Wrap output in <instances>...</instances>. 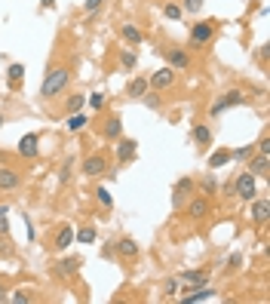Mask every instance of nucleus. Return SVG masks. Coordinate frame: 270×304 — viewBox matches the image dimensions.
<instances>
[{"label": "nucleus", "mask_w": 270, "mask_h": 304, "mask_svg": "<svg viewBox=\"0 0 270 304\" xmlns=\"http://www.w3.org/2000/svg\"><path fill=\"white\" fill-rule=\"evenodd\" d=\"M86 123H89V117H86V114H80V111L68 114V129H71V132H80V129H86Z\"/></svg>", "instance_id": "4be33fe9"}, {"label": "nucleus", "mask_w": 270, "mask_h": 304, "mask_svg": "<svg viewBox=\"0 0 270 304\" xmlns=\"http://www.w3.org/2000/svg\"><path fill=\"white\" fill-rule=\"evenodd\" d=\"M135 138H120V145H117V160L120 163H126V160H132L135 157Z\"/></svg>", "instance_id": "4468645a"}, {"label": "nucleus", "mask_w": 270, "mask_h": 304, "mask_svg": "<svg viewBox=\"0 0 270 304\" xmlns=\"http://www.w3.org/2000/svg\"><path fill=\"white\" fill-rule=\"evenodd\" d=\"M212 37H215V18H209V22H197V25L191 28V46H206Z\"/></svg>", "instance_id": "7ed1b4c3"}, {"label": "nucleus", "mask_w": 270, "mask_h": 304, "mask_svg": "<svg viewBox=\"0 0 270 304\" xmlns=\"http://www.w3.org/2000/svg\"><path fill=\"white\" fill-rule=\"evenodd\" d=\"M68 80H71V71L68 68H49L46 71V77H43V83H40V95L43 98H52V95H58L65 86H68Z\"/></svg>", "instance_id": "f257e3e1"}, {"label": "nucleus", "mask_w": 270, "mask_h": 304, "mask_svg": "<svg viewBox=\"0 0 270 304\" xmlns=\"http://www.w3.org/2000/svg\"><path fill=\"white\" fill-rule=\"evenodd\" d=\"M191 135H194V141H197V145H209V141H212L209 126H194V132H191Z\"/></svg>", "instance_id": "bb28decb"}, {"label": "nucleus", "mask_w": 270, "mask_h": 304, "mask_svg": "<svg viewBox=\"0 0 270 304\" xmlns=\"http://www.w3.org/2000/svg\"><path fill=\"white\" fill-rule=\"evenodd\" d=\"M68 175H71V160L61 166V175H58V178H61V181H68Z\"/></svg>", "instance_id": "a19ab883"}, {"label": "nucleus", "mask_w": 270, "mask_h": 304, "mask_svg": "<svg viewBox=\"0 0 270 304\" xmlns=\"http://www.w3.org/2000/svg\"><path fill=\"white\" fill-rule=\"evenodd\" d=\"M163 15H166L169 22H178V18L184 15V9H181V3H166V6H163Z\"/></svg>", "instance_id": "a878e982"}, {"label": "nucleus", "mask_w": 270, "mask_h": 304, "mask_svg": "<svg viewBox=\"0 0 270 304\" xmlns=\"http://www.w3.org/2000/svg\"><path fill=\"white\" fill-rule=\"evenodd\" d=\"M101 3H105V0H83V9H86V12H98Z\"/></svg>", "instance_id": "c9c22d12"}, {"label": "nucleus", "mask_w": 270, "mask_h": 304, "mask_svg": "<svg viewBox=\"0 0 270 304\" xmlns=\"http://www.w3.org/2000/svg\"><path fill=\"white\" fill-rule=\"evenodd\" d=\"M83 105H86V95L74 92V95H68V102H65V111H68V114H74V111H80Z\"/></svg>", "instance_id": "393cba45"}, {"label": "nucleus", "mask_w": 270, "mask_h": 304, "mask_svg": "<svg viewBox=\"0 0 270 304\" xmlns=\"http://www.w3.org/2000/svg\"><path fill=\"white\" fill-rule=\"evenodd\" d=\"M181 9H184V12H200V9H203V0H184Z\"/></svg>", "instance_id": "72a5a7b5"}, {"label": "nucleus", "mask_w": 270, "mask_h": 304, "mask_svg": "<svg viewBox=\"0 0 270 304\" xmlns=\"http://www.w3.org/2000/svg\"><path fill=\"white\" fill-rule=\"evenodd\" d=\"M12 301H15V304H25V301H31V292H28V289H18V292L12 295Z\"/></svg>", "instance_id": "e433bc0d"}, {"label": "nucleus", "mask_w": 270, "mask_h": 304, "mask_svg": "<svg viewBox=\"0 0 270 304\" xmlns=\"http://www.w3.org/2000/svg\"><path fill=\"white\" fill-rule=\"evenodd\" d=\"M255 154V148L252 145H243V148H237V151H231V157H237V160H249Z\"/></svg>", "instance_id": "c756f323"}, {"label": "nucleus", "mask_w": 270, "mask_h": 304, "mask_svg": "<svg viewBox=\"0 0 270 304\" xmlns=\"http://www.w3.org/2000/svg\"><path fill=\"white\" fill-rule=\"evenodd\" d=\"M249 172H252L255 178H267V172H270V154H252V157H249Z\"/></svg>", "instance_id": "1a4fd4ad"}, {"label": "nucleus", "mask_w": 270, "mask_h": 304, "mask_svg": "<svg viewBox=\"0 0 270 304\" xmlns=\"http://www.w3.org/2000/svg\"><path fill=\"white\" fill-rule=\"evenodd\" d=\"M166 58H169V68H172V71H188V68H191V55H188L184 49H169Z\"/></svg>", "instance_id": "9d476101"}, {"label": "nucleus", "mask_w": 270, "mask_h": 304, "mask_svg": "<svg viewBox=\"0 0 270 304\" xmlns=\"http://www.w3.org/2000/svg\"><path fill=\"white\" fill-rule=\"evenodd\" d=\"M95 237H98V231H95L92 225H83V228L74 231V240H77V243H95Z\"/></svg>", "instance_id": "412c9836"}, {"label": "nucleus", "mask_w": 270, "mask_h": 304, "mask_svg": "<svg viewBox=\"0 0 270 304\" xmlns=\"http://www.w3.org/2000/svg\"><path fill=\"white\" fill-rule=\"evenodd\" d=\"M175 83V71L166 65V68H160V71H154L151 74V80H148V86L151 89H166V86H172Z\"/></svg>", "instance_id": "0eeeda50"}, {"label": "nucleus", "mask_w": 270, "mask_h": 304, "mask_svg": "<svg viewBox=\"0 0 270 304\" xmlns=\"http://www.w3.org/2000/svg\"><path fill=\"white\" fill-rule=\"evenodd\" d=\"M9 231V218L6 215H0V234H6Z\"/></svg>", "instance_id": "37998d69"}, {"label": "nucleus", "mask_w": 270, "mask_h": 304, "mask_svg": "<svg viewBox=\"0 0 270 304\" xmlns=\"http://www.w3.org/2000/svg\"><path fill=\"white\" fill-rule=\"evenodd\" d=\"M141 98H144V105H148V108H160V98H157V95H151V89H148Z\"/></svg>", "instance_id": "4c0bfd02"}, {"label": "nucleus", "mask_w": 270, "mask_h": 304, "mask_svg": "<svg viewBox=\"0 0 270 304\" xmlns=\"http://www.w3.org/2000/svg\"><path fill=\"white\" fill-rule=\"evenodd\" d=\"M234 191H237V197H243V200H255V197H258V181H255V175H252V172H243V175L234 181Z\"/></svg>", "instance_id": "20e7f679"}, {"label": "nucleus", "mask_w": 270, "mask_h": 304, "mask_svg": "<svg viewBox=\"0 0 270 304\" xmlns=\"http://www.w3.org/2000/svg\"><path fill=\"white\" fill-rule=\"evenodd\" d=\"M120 62H123V68H135V62H138V55H135L132 49H129V52L123 49V55H120Z\"/></svg>", "instance_id": "473e14b6"}, {"label": "nucleus", "mask_w": 270, "mask_h": 304, "mask_svg": "<svg viewBox=\"0 0 270 304\" xmlns=\"http://www.w3.org/2000/svg\"><path fill=\"white\" fill-rule=\"evenodd\" d=\"M18 185H22L18 172H15V169H9V166H0V191H15Z\"/></svg>", "instance_id": "9b49d317"}, {"label": "nucleus", "mask_w": 270, "mask_h": 304, "mask_svg": "<svg viewBox=\"0 0 270 304\" xmlns=\"http://www.w3.org/2000/svg\"><path fill=\"white\" fill-rule=\"evenodd\" d=\"M258 154H270V138H261V141H258Z\"/></svg>", "instance_id": "ea45409f"}, {"label": "nucleus", "mask_w": 270, "mask_h": 304, "mask_svg": "<svg viewBox=\"0 0 270 304\" xmlns=\"http://www.w3.org/2000/svg\"><path fill=\"white\" fill-rule=\"evenodd\" d=\"M200 185H203V191H209V194H215V191H218V185H215V178H212V175H203V181H200Z\"/></svg>", "instance_id": "f704fd0d"}, {"label": "nucleus", "mask_w": 270, "mask_h": 304, "mask_svg": "<svg viewBox=\"0 0 270 304\" xmlns=\"http://www.w3.org/2000/svg\"><path fill=\"white\" fill-rule=\"evenodd\" d=\"M25 231H28V240H34V225H31V218L25 215Z\"/></svg>", "instance_id": "79ce46f5"}, {"label": "nucleus", "mask_w": 270, "mask_h": 304, "mask_svg": "<svg viewBox=\"0 0 270 304\" xmlns=\"http://www.w3.org/2000/svg\"><path fill=\"white\" fill-rule=\"evenodd\" d=\"M252 221H255V225H267L270 221V203L267 200H252Z\"/></svg>", "instance_id": "ddd939ff"}, {"label": "nucleus", "mask_w": 270, "mask_h": 304, "mask_svg": "<svg viewBox=\"0 0 270 304\" xmlns=\"http://www.w3.org/2000/svg\"><path fill=\"white\" fill-rule=\"evenodd\" d=\"M163 292H166V295H178V292H181V280H172V277H169V280L163 283Z\"/></svg>", "instance_id": "2f4dec72"}, {"label": "nucleus", "mask_w": 270, "mask_h": 304, "mask_svg": "<svg viewBox=\"0 0 270 304\" xmlns=\"http://www.w3.org/2000/svg\"><path fill=\"white\" fill-rule=\"evenodd\" d=\"M37 141H40V135H37V132H28V135H22V138H18V154L34 160V157L40 154V145H37Z\"/></svg>", "instance_id": "6e6552de"}, {"label": "nucleus", "mask_w": 270, "mask_h": 304, "mask_svg": "<svg viewBox=\"0 0 270 304\" xmlns=\"http://www.w3.org/2000/svg\"><path fill=\"white\" fill-rule=\"evenodd\" d=\"M0 215H9V209H6V206H3V203H0Z\"/></svg>", "instance_id": "a18cd8bd"}, {"label": "nucleus", "mask_w": 270, "mask_h": 304, "mask_svg": "<svg viewBox=\"0 0 270 304\" xmlns=\"http://www.w3.org/2000/svg\"><path fill=\"white\" fill-rule=\"evenodd\" d=\"M71 243H74V228H71V225H61V228L55 231V243H52V246H55L58 252H65Z\"/></svg>", "instance_id": "f8f14e48"}, {"label": "nucleus", "mask_w": 270, "mask_h": 304, "mask_svg": "<svg viewBox=\"0 0 270 304\" xmlns=\"http://www.w3.org/2000/svg\"><path fill=\"white\" fill-rule=\"evenodd\" d=\"M0 126H3V117H0Z\"/></svg>", "instance_id": "de8ad7c7"}, {"label": "nucleus", "mask_w": 270, "mask_h": 304, "mask_svg": "<svg viewBox=\"0 0 270 304\" xmlns=\"http://www.w3.org/2000/svg\"><path fill=\"white\" fill-rule=\"evenodd\" d=\"M117 252H120L123 258H135V255H138V246H135L132 237H123V240H117Z\"/></svg>", "instance_id": "6ab92c4d"}, {"label": "nucleus", "mask_w": 270, "mask_h": 304, "mask_svg": "<svg viewBox=\"0 0 270 304\" xmlns=\"http://www.w3.org/2000/svg\"><path fill=\"white\" fill-rule=\"evenodd\" d=\"M80 265H83V261H80V258H65V261H61V265H58V271H61V274H68V277H71V274H77V271H80Z\"/></svg>", "instance_id": "c85d7f7f"}, {"label": "nucleus", "mask_w": 270, "mask_h": 304, "mask_svg": "<svg viewBox=\"0 0 270 304\" xmlns=\"http://www.w3.org/2000/svg\"><path fill=\"white\" fill-rule=\"evenodd\" d=\"M105 169H108V157H105V154H89V157L83 160V175H89V178L101 175Z\"/></svg>", "instance_id": "423d86ee"}, {"label": "nucleus", "mask_w": 270, "mask_h": 304, "mask_svg": "<svg viewBox=\"0 0 270 304\" xmlns=\"http://www.w3.org/2000/svg\"><path fill=\"white\" fill-rule=\"evenodd\" d=\"M0 301H6V292H3V289H0Z\"/></svg>", "instance_id": "49530a36"}, {"label": "nucleus", "mask_w": 270, "mask_h": 304, "mask_svg": "<svg viewBox=\"0 0 270 304\" xmlns=\"http://www.w3.org/2000/svg\"><path fill=\"white\" fill-rule=\"evenodd\" d=\"M178 280H184V283H194V286H206V280H209V271H181V277Z\"/></svg>", "instance_id": "aec40b11"}, {"label": "nucleus", "mask_w": 270, "mask_h": 304, "mask_svg": "<svg viewBox=\"0 0 270 304\" xmlns=\"http://www.w3.org/2000/svg\"><path fill=\"white\" fill-rule=\"evenodd\" d=\"M237 105H246V92H243V89H231V92L218 95L209 114H212V117H218L221 111H227V108H237Z\"/></svg>", "instance_id": "f03ea898"}, {"label": "nucleus", "mask_w": 270, "mask_h": 304, "mask_svg": "<svg viewBox=\"0 0 270 304\" xmlns=\"http://www.w3.org/2000/svg\"><path fill=\"white\" fill-rule=\"evenodd\" d=\"M234 157H231V148H218V151H212V157H209V169H221V166H227Z\"/></svg>", "instance_id": "a211bd4d"}, {"label": "nucleus", "mask_w": 270, "mask_h": 304, "mask_svg": "<svg viewBox=\"0 0 270 304\" xmlns=\"http://www.w3.org/2000/svg\"><path fill=\"white\" fill-rule=\"evenodd\" d=\"M194 191H197L194 178H188V175H184V178H178V181H175V191H172V206H175V209H178V206H184V203L194 197Z\"/></svg>", "instance_id": "39448f33"}, {"label": "nucleus", "mask_w": 270, "mask_h": 304, "mask_svg": "<svg viewBox=\"0 0 270 304\" xmlns=\"http://www.w3.org/2000/svg\"><path fill=\"white\" fill-rule=\"evenodd\" d=\"M240 265H243V255H240V252H234V255H231V261H227V268H231V271H237Z\"/></svg>", "instance_id": "58836bf2"}, {"label": "nucleus", "mask_w": 270, "mask_h": 304, "mask_svg": "<svg viewBox=\"0 0 270 304\" xmlns=\"http://www.w3.org/2000/svg\"><path fill=\"white\" fill-rule=\"evenodd\" d=\"M206 212H209V200L206 197H194L188 203V218H203Z\"/></svg>", "instance_id": "2eb2a0df"}, {"label": "nucleus", "mask_w": 270, "mask_h": 304, "mask_svg": "<svg viewBox=\"0 0 270 304\" xmlns=\"http://www.w3.org/2000/svg\"><path fill=\"white\" fill-rule=\"evenodd\" d=\"M40 6H43V9H49V6H55V0H40Z\"/></svg>", "instance_id": "c03bdc74"}, {"label": "nucleus", "mask_w": 270, "mask_h": 304, "mask_svg": "<svg viewBox=\"0 0 270 304\" xmlns=\"http://www.w3.org/2000/svg\"><path fill=\"white\" fill-rule=\"evenodd\" d=\"M86 105L95 108V111H101V108L108 105V95H105V92H92V95H86Z\"/></svg>", "instance_id": "cd10ccee"}, {"label": "nucleus", "mask_w": 270, "mask_h": 304, "mask_svg": "<svg viewBox=\"0 0 270 304\" xmlns=\"http://www.w3.org/2000/svg\"><path fill=\"white\" fill-rule=\"evenodd\" d=\"M95 200H98L101 206H114V197H111L108 188H98V191H95Z\"/></svg>", "instance_id": "7c9ffc66"}, {"label": "nucleus", "mask_w": 270, "mask_h": 304, "mask_svg": "<svg viewBox=\"0 0 270 304\" xmlns=\"http://www.w3.org/2000/svg\"><path fill=\"white\" fill-rule=\"evenodd\" d=\"M123 40L132 43V46H138V43H141V31H138L132 22H126V25H123Z\"/></svg>", "instance_id": "5701e85b"}, {"label": "nucleus", "mask_w": 270, "mask_h": 304, "mask_svg": "<svg viewBox=\"0 0 270 304\" xmlns=\"http://www.w3.org/2000/svg\"><path fill=\"white\" fill-rule=\"evenodd\" d=\"M120 132H123V120H120V117H108V123H105L101 135H105L108 141H114V138H120Z\"/></svg>", "instance_id": "f3484780"}, {"label": "nucleus", "mask_w": 270, "mask_h": 304, "mask_svg": "<svg viewBox=\"0 0 270 304\" xmlns=\"http://www.w3.org/2000/svg\"><path fill=\"white\" fill-rule=\"evenodd\" d=\"M6 77H9V83H12V86H18V80L25 77V65H18V62H12V65L6 68Z\"/></svg>", "instance_id": "b1692460"}, {"label": "nucleus", "mask_w": 270, "mask_h": 304, "mask_svg": "<svg viewBox=\"0 0 270 304\" xmlns=\"http://www.w3.org/2000/svg\"><path fill=\"white\" fill-rule=\"evenodd\" d=\"M148 89H151V86H148V77H135V80H129L126 95H129V98H141Z\"/></svg>", "instance_id": "dca6fc26"}]
</instances>
